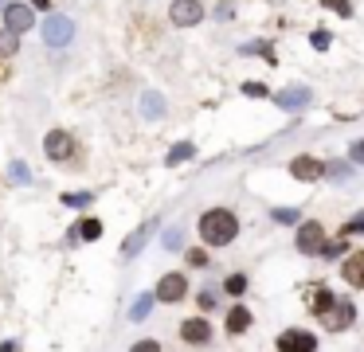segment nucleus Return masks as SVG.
Masks as SVG:
<instances>
[{"label":"nucleus","mask_w":364,"mask_h":352,"mask_svg":"<svg viewBox=\"0 0 364 352\" xmlns=\"http://www.w3.org/2000/svg\"><path fill=\"white\" fill-rule=\"evenodd\" d=\"M235 235H239L235 211L212 208V211H204V216H200V239L208 247H228V243H235Z\"/></svg>","instance_id":"nucleus-1"},{"label":"nucleus","mask_w":364,"mask_h":352,"mask_svg":"<svg viewBox=\"0 0 364 352\" xmlns=\"http://www.w3.org/2000/svg\"><path fill=\"white\" fill-rule=\"evenodd\" d=\"M43 157H47L51 165H71V160L78 157L75 134H67V129H47V137H43Z\"/></svg>","instance_id":"nucleus-2"},{"label":"nucleus","mask_w":364,"mask_h":352,"mask_svg":"<svg viewBox=\"0 0 364 352\" xmlns=\"http://www.w3.org/2000/svg\"><path fill=\"white\" fill-rule=\"evenodd\" d=\"M59 200H63V208H90L94 192H63Z\"/></svg>","instance_id":"nucleus-17"},{"label":"nucleus","mask_w":364,"mask_h":352,"mask_svg":"<svg viewBox=\"0 0 364 352\" xmlns=\"http://www.w3.org/2000/svg\"><path fill=\"white\" fill-rule=\"evenodd\" d=\"M184 259H188V266H208V251H204V247H192Z\"/></svg>","instance_id":"nucleus-23"},{"label":"nucleus","mask_w":364,"mask_h":352,"mask_svg":"<svg viewBox=\"0 0 364 352\" xmlns=\"http://www.w3.org/2000/svg\"><path fill=\"white\" fill-rule=\"evenodd\" d=\"M153 298L161 305H180L188 298V278L180 274V270H169V274L157 278V290H153Z\"/></svg>","instance_id":"nucleus-3"},{"label":"nucleus","mask_w":364,"mask_h":352,"mask_svg":"<svg viewBox=\"0 0 364 352\" xmlns=\"http://www.w3.org/2000/svg\"><path fill=\"white\" fill-rule=\"evenodd\" d=\"M290 172H294L298 180H317V176H325V165L314 157H294L290 160Z\"/></svg>","instance_id":"nucleus-12"},{"label":"nucleus","mask_w":364,"mask_h":352,"mask_svg":"<svg viewBox=\"0 0 364 352\" xmlns=\"http://www.w3.org/2000/svg\"><path fill=\"white\" fill-rule=\"evenodd\" d=\"M348 231H364V216H356L353 223H348Z\"/></svg>","instance_id":"nucleus-29"},{"label":"nucleus","mask_w":364,"mask_h":352,"mask_svg":"<svg viewBox=\"0 0 364 352\" xmlns=\"http://www.w3.org/2000/svg\"><path fill=\"white\" fill-rule=\"evenodd\" d=\"M4 4H8V0H0V12H4Z\"/></svg>","instance_id":"nucleus-31"},{"label":"nucleus","mask_w":364,"mask_h":352,"mask_svg":"<svg viewBox=\"0 0 364 352\" xmlns=\"http://www.w3.org/2000/svg\"><path fill=\"white\" fill-rule=\"evenodd\" d=\"M223 325H228L231 336H243L247 329H251V310H247V305H231L228 317H223Z\"/></svg>","instance_id":"nucleus-13"},{"label":"nucleus","mask_w":364,"mask_h":352,"mask_svg":"<svg viewBox=\"0 0 364 352\" xmlns=\"http://www.w3.org/2000/svg\"><path fill=\"white\" fill-rule=\"evenodd\" d=\"M325 227L322 223H302L298 227V251L302 254H325Z\"/></svg>","instance_id":"nucleus-6"},{"label":"nucleus","mask_w":364,"mask_h":352,"mask_svg":"<svg viewBox=\"0 0 364 352\" xmlns=\"http://www.w3.org/2000/svg\"><path fill=\"white\" fill-rule=\"evenodd\" d=\"M333 305H337V298H333V290H314V293H310V310H314L317 317H325V313H329Z\"/></svg>","instance_id":"nucleus-14"},{"label":"nucleus","mask_w":364,"mask_h":352,"mask_svg":"<svg viewBox=\"0 0 364 352\" xmlns=\"http://www.w3.org/2000/svg\"><path fill=\"white\" fill-rule=\"evenodd\" d=\"M149 231H153V223L137 227V231L129 235V243H122V254H126V259H134V254H137V251H141V247H145V239H149Z\"/></svg>","instance_id":"nucleus-15"},{"label":"nucleus","mask_w":364,"mask_h":352,"mask_svg":"<svg viewBox=\"0 0 364 352\" xmlns=\"http://www.w3.org/2000/svg\"><path fill=\"white\" fill-rule=\"evenodd\" d=\"M223 290H228V293H231V298H239V293H243V290H247V278H243V274H231V278H228V282H223Z\"/></svg>","instance_id":"nucleus-20"},{"label":"nucleus","mask_w":364,"mask_h":352,"mask_svg":"<svg viewBox=\"0 0 364 352\" xmlns=\"http://www.w3.org/2000/svg\"><path fill=\"white\" fill-rule=\"evenodd\" d=\"M353 317H356L353 302H348V298H337V305H333V310L322 317V325L329 329V333H341V329H348V325H353Z\"/></svg>","instance_id":"nucleus-9"},{"label":"nucleus","mask_w":364,"mask_h":352,"mask_svg":"<svg viewBox=\"0 0 364 352\" xmlns=\"http://www.w3.org/2000/svg\"><path fill=\"white\" fill-rule=\"evenodd\" d=\"M75 40V20L71 16H47L43 20V43L47 47H67Z\"/></svg>","instance_id":"nucleus-5"},{"label":"nucleus","mask_w":364,"mask_h":352,"mask_svg":"<svg viewBox=\"0 0 364 352\" xmlns=\"http://www.w3.org/2000/svg\"><path fill=\"white\" fill-rule=\"evenodd\" d=\"M192 153H196L192 145H188V141H180V145H177V149H172V153H169V157H165V160H169V165H180V160H188V157H192Z\"/></svg>","instance_id":"nucleus-19"},{"label":"nucleus","mask_w":364,"mask_h":352,"mask_svg":"<svg viewBox=\"0 0 364 352\" xmlns=\"http://www.w3.org/2000/svg\"><path fill=\"white\" fill-rule=\"evenodd\" d=\"M341 274H345V282L353 286V290H364V251L348 254L345 266H341Z\"/></svg>","instance_id":"nucleus-11"},{"label":"nucleus","mask_w":364,"mask_h":352,"mask_svg":"<svg viewBox=\"0 0 364 352\" xmlns=\"http://www.w3.org/2000/svg\"><path fill=\"white\" fill-rule=\"evenodd\" d=\"M278 352H317V336L305 329H286L278 333Z\"/></svg>","instance_id":"nucleus-8"},{"label":"nucleus","mask_w":364,"mask_h":352,"mask_svg":"<svg viewBox=\"0 0 364 352\" xmlns=\"http://www.w3.org/2000/svg\"><path fill=\"white\" fill-rule=\"evenodd\" d=\"M129 352H161V341H153V336H141V341L129 344Z\"/></svg>","instance_id":"nucleus-21"},{"label":"nucleus","mask_w":364,"mask_h":352,"mask_svg":"<svg viewBox=\"0 0 364 352\" xmlns=\"http://www.w3.org/2000/svg\"><path fill=\"white\" fill-rule=\"evenodd\" d=\"M20 51V35H12L8 28H0V59H12Z\"/></svg>","instance_id":"nucleus-16"},{"label":"nucleus","mask_w":364,"mask_h":352,"mask_svg":"<svg viewBox=\"0 0 364 352\" xmlns=\"http://www.w3.org/2000/svg\"><path fill=\"white\" fill-rule=\"evenodd\" d=\"M169 20L177 28H192V24H200V20H204V4H200V0H172V4H169Z\"/></svg>","instance_id":"nucleus-7"},{"label":"nucleus","mask_w":364,"mask_h":352,"mask_svg":"<svg viewBox=\"0 0 364 352\" xmlns=\"http://www.w3.org/2000/svg\"><path fill=\"white\" fill-rule=\"evenodd\" d=\"M8 172H12V180H20V184H28V180H32V176H28V165H24V160H12Z\"/></svg>","instance_id":"nucleus-22"},{"label":"nucleus","mask_w":364,"mask_h":352,"mask_svg":"<svg viewBox=\"0 0 364 352\" xmlns=\"http://www.w3.org/2000/svg\"><path fill=\"white\" fill-rule=\"evenodd\" d=\"M165 247H169V251H177V247H180V231H169V235H165Z\"/></svg>","instance_id":"nucleus-27"},{"label":"nucleus","mask_w":364,"mask_h":352,"mask_svg":"<svg viewBox=\"0 0 364 352\" xmlns=\"http://www.w3.org/2000/svg\"><path fill=\"white\" fill-rule=\"evenodd\" d=\"M24 4H32L35 12H51V0H24Z\"/></svg>","instance_id":"nucleus-28"},{"label":"nucleus","mask_w":364,"mask_h":352,"mask_svg":"<svg viewBox=\"0 0 364 352\" xmlns=\"http://www.w3.org/2000/svg\"><path fill=\"white\" fill-rule=\"evenodd\" d=\"M153 302H157V298H153V293H141V298H137V302H134V310H129V321H141L145 313L153 310Z\"/></svg>","instance_id":"nucleus-18"},{"label":"nucleus","mask_w":364,"mask_h":352,"mask_svg":"<svg viewBox=\"0 0 364 352\" xmlns=\"http://www.w3.org/2000/svg\"><path fill=\"white\" fill-rule=\"evenodd\" d=\"M196 305H200L204 313L216 310V293H212V290H200V293H196Z\"/></svg>","instance_id":"nucleus-24"},{"label":"nucleus","mask_w":364,"mask_h":352,"mask_svg":"<svg viewBox=\"0 0 364 352\" xmlns=\"http://www.w3.org/2000/svg\"><path fill=\"white\" fill-rule=\"evenodd\" d=\"M180 341H184V344H208V341H212V325H208L204 317L180 321Z\"/></svg>","instance_id":"nucleus-10"},{"label":"nucleus","mask_w":364,"mask_h":352,"mask_svg":"<svg viewBox=\"0 0 364 352\" xmlns=\"http://www.w3.org/2000/svg\"><path fill=\"white\" fill-rule=\"evenodd\" d=\"M305 98H310V94H305V90H286V94H282L278 102H286V106H298V102H305Z\"/></svg>","instance_id":"nucleus-25"},{"label":"nucleus","mask_w":364,"mask_h":352,"mask_svg":"<svg viewBox=\"0 0 364 352\" xmlns=\"http://www.w3.org/2000/svg\"><path fill=\"white\" fill-rule=\"evenodd\" d=\"M0 352H16V341H4V344H0Z\"/></svg>","instance_id":"nucleus-30"},{"label":"nucleus","mask_w":364,"mask_h":352,"mask_svg":"<svg viewBox=\"0 0 364 352\" xmlns=\"http://www.w3.org/2000/svg\"><path fill=\"white\" fill-rule=\"evenodd\" d=\"M0 16H4V20H0V28H8L12 35L32 32V24H35V8H32V4H24V0H8Z\"/></svg>","instance_id":"nucleus-4"},{"label":"nucleus","mask_w":364,"mask_h":352,"mask_svg":"<svg viewBox=\"0 0 364 352\" xmlns=\"http://www.w3.org/2000/svg\"><path fill=\"white\" fill-rule=\"evenodd\" d=\"M348 157H353V160H356V165H364V141H356V145H353V149H348Z\"/></svg>","instance_id":"nucleus-26"}]
</instances>
